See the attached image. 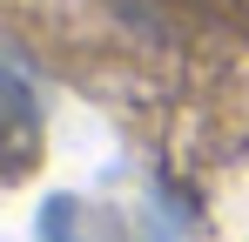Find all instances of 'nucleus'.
I'll list each match as a JSON object with an SVG mask.
<instances>
[{"instance_id": "nucleus-1", "label": "nucleus", "mask_w": 249, "mask_h": 242, "mask_svg": "<svg viewBox=\"0 0 249 242\" xmlns=\"http://www.w3.org/2000/svg\"><path fill=\"white\" fill-rule=\"evenodd\" d=\"M34 229H41V242H168L162 222L128 215V208L94 202V195H47Z\"/></svg>"}, {"instance_id": "nucleus-2", "label": "nucleus", "mask_w": 249, "mask_h": 242, "mask_svg": "<svg viewBox=\"0 0 249 242\" xmlns=\"http://www.w3.org/2000/svg\"><path fill=\"white\" fill-rule=\"evenodd\" d=\"M34 161H41V101L14 68H0V189L20 182Z\"/></svg>"}]
</instances>
